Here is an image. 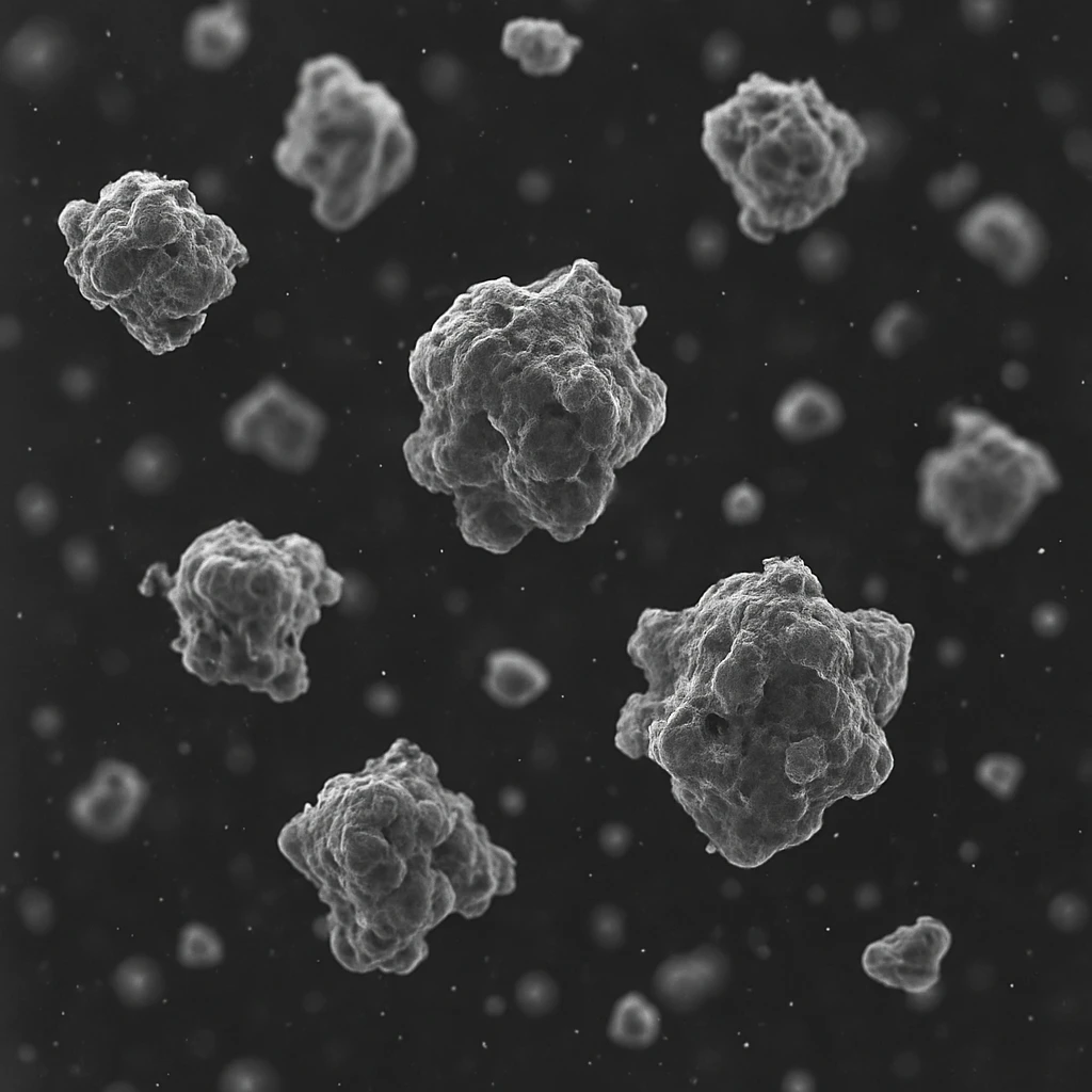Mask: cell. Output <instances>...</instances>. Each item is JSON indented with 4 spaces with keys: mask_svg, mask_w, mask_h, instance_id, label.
Wrapping results in <instances>:
<instances>
[{
    "mask_svg": "<svg viewBox=\"0 0 1092 1092\" xmlns=\"http://www.w3.org/2000/svg\"><path fill=\"white\" fill-rule=\"evenodd\" d=\"M711 599L651 617L631 654L653 682L647 748L677 801L713 851L755 868L881 781L885 663L855 619L817 597Z\"/></svg>",
    "mask_w": 1092,
    "mask_h": 1092,
    "instance_id": "1",
    "label": "cell"
},
{
    "mask_svg": "<svg viewBox=\"0 0 1092 1092\" xmlns=\"http://www.w3.org/2000/svg\"><path fill=\"white\" fill-rule=\"evenodd\" d=\"M343 587L308 537L270 539L246 521L223 524L189 547L170 592L183 663L209 682L247 684L263 656L302 658L304 632Z\"/></svg>",
    "mask_w": 1092,
    "mask_h": 1092,
    "instance_id": "2",
    "label": "cell"
},
{
    "mask_svg": "<svg viewBox=\"0 0 1092 1092\" xmlns=\"http://www.w3.org/2000/svg\"><path fill=\"white\" fill-rule=\"evenodd\" d=\"M702 146L757 242L810 224L844 196L868 143L862 125L813 79L756 71L703 116Z\"/></svg>",
    "mask_w": 1092,
    "mask_h": 1092,
    "instance_id": "3",
    "label": "cell"
},
{
    "mask_svg": "<svg viewBox=\"0 0 1092 1092\" xmlns=\"http://www.w3.org/2000/svg\"><path fill=\"white\" fill-rule=\"evenodd\" d=\"M303 80L282 162L317 190L325 222L347 226L388 191L387 158L405 124L385 92L340 60L314 63Z\"/></svg>",
    "mask_w": 1092,
    "mask_h": 1092,
    "instance_id": "4",
    "label": "cell"
},
{
    "mask_svg": "<svg viewBox=\"0 0 1092 1092\" xmlns=\"http://www.w3.org/2000/svg\"><path fill=\"white\" fill-rule=\"evenodd\" d=\"M960 237L976 258L1010 282H1023L1040 268L1045 240L1040 224L1021 204L992 198L963 219Z\"/></svg>",
    "mask_w": 1092,
    "mask_h": 1092,
    "instance_id": "5",
    "label": "cell"
},
{
    "mask_svg": "<svg viewBox=\"0 0 1092 1092\" xmlns=\"http://www.w3.org/2000/svg\"><path fill=\"white\" fill-rule=\"evenodd\" d=\"M951 945L947 926L920 916L912 926L870 943L862 956L865 973L885 986L914 995L926 994L940 981L941 961Z\"/></svg>",
    "mask_w": 1092,
    "mask_h": 1092,
    "instance_id": "6",
    "label": "cell"
},
{
    "mask_svg": "<svg viewBox=\"0 0 1092 1092\" xmlns=\"http://www.w3.org/2000/svg\"><path fill=\"white\" fill-rule=\"evenodd\" d=\"M456 525L471 546L507 553L536 528L504 480L455 492Z\"/></svg>",
    "mask_w": 1092,
    "mask_h": 1092,
    "instance_id": "7",
    "label": "cell"
},
{
    "mask_svg": "<svg viewBox=\"0 0 1092 1092\" xmlns=\"http://www.w3.org/2000/svg\"><path fill=\"white\" fill-rule=\"evenodd\" d=\"M146 794L143 778L131 767L107 761L92 782L76 792L70 810L75 821L100 838L123 834L138 814Z\"/></svg>",
    "mask_w": 1092,
    "mask_h": 1092,
    "instance_id": "8",
    "label": "cell"
},
{
    "mask_svg": "<svg viewBox=\"0 0 1092 1092\" xmlns=\"http://www.w3.org/2000/svg\"><path fill=\"white\" fill-rule=\"evenodd\" d=\"M450 881L455 896L454 912L467 918L482 915L496 896L513 892L515 876L503 854L476 845L452 847L435 861Z\"/></svg>",
    "mask_w": 1092,
    "mask_h": 1092,
    "instance_id": "9",
    "label": "cell"
},
{
    "mask_svg": "<svg viewBox=\"0 0 1092 1092\" xmlns=\"http://www.w3.org/2000/svg\"><path fill=\"white\" fill-rule=\"evenodd\" d=\"M845 420L839 396L825 384L803 379L790 384L772 411L775 431L794 444L808 443L836 432Z\"/></svg>",
    "mask_w": 1092,
    "mask_h": 1092,
    "instance_id": "10",
    "label": "cell"
},
{
    "mask_svg": "<svg viewBox=\"0 0 1092 1092\" xmlns=\"http://www.w3.org/2000/svg\"><path fill=\"white\" fill-rule=\"evenodd\" d=\"M581 46L582 39L567 33L560 21L527 16L508 21L501 37L502 51L534 76L563 73Z\"/></svg>",
    "mask_w": 1092,
    "mask_h": 1092,
    "instance_id": "11",
    "label": "cell"
},
{
    "mask_svg": "<svg viewBox=\"0 0 1092 1092\" xmlns=\"http://www.w3.org/2000/svg\"><path fill=\"white\" fill-rule=\"evenodd\" d=\"M711 956L696 952L665 961L655 976L658 994L676 1005L697 998L713 986L720 975V963Z\"/></svg>",
    "mask_w": 1092,
    "mask_h": 1092,
    "instance_id": "12",
    "label": "cell"
},
{
    "mask_svg": "<svg viewBox=\"0 0 1092 1092\" xmlns=\"http://www.w3.org/2000/svg\"><path fill=\"white\" fill-rule=\"evenodd\" d=\"M660 1027L658 1009L644 995L629 992L614 1003L607 1033L620 1046L644 1048L656 1041Z\"/></svg>",
    "mask_w": 1092,
    "mask_h": 1092,
    "instance_id": "13",
    "label": "cell"
},
{
    "mask_svg": "<svg viewBox=\"0 0 1092 1092\" xmlns=\"http://www.w3.org/2000/svg\"><path fill=\"white\" fill-rule=\"evenodd\" d=\"M848 245L831 229H817L806 236L798 247V264L804 275L817 283L837 278L848 262Z\"/></svg>",
    "mask_w": 1092,
    "mask_h": 1092,
    "instance_id": "14",
    "label": "cell"
},
{
    "mask_svg": "<svg viewBox=\"0 0 1092 1092\" xmlns=\"http://www.w3.org/2000/svg\"><path fill=\"white\" fill-rule=\"evenodd\" d=\"M544 678L545 673L537 662L519 652L500 651L491 657L489 679L495 690L500 688L496 691L500 697H507L513 685L511 701L528 700L533 695L528 685L535 689Z\"/></svg>",
    "mask_w": 1092,
    "mask_h": 1092,
    "instance_id": "15",
    "label": "cell"
},
{
    "mask_svg": "<svg viewBox=\"0 0 1092 1092\" xmlns=\"http://www.w3.org/2000/svg\"><path fill=\"white\" fill-rule=\"evenodd\" d=\"M112 982L118 997L133 1007L152 1003L163 987L158 965L143 956H134L122 962L113 974Z\"/></svg>",
    "mask_w": 1092,
    "mask_h": 1092,
    "instance_id": "16",
    "label": "cell"
},
{
    "mask_svg": "<svg viewBox=\"0 0 1092 1092\" xmlns=\"http://www.w3.org/2000/svg\"><path fill=\"white\" fill-rule=\"evenodd\" d=\"M729 237L724 225L713 218H700L689 227L686 247L693 263L702 269L718 267L725 258Z\"/></svg>",
    "mask_w": 1092,
    "mask_h": 1092,
    "instance_id": "17",
    "label": "cell"
},
{
    "mask_svg": "<svg viewBox=\"0 0 1092 1092\" xmlns=\"http://www.w3.org/2000/svg\"><path fill=\"white\" fill-rule=\"evenodd\" d=\"M743 44L739 35L727 28H719L707 35L701 49V65L707 77L724 80L736 73L743 59Z\"/></svg>",
    "mask_w": 1092,
    "mask_h": 1092,
    "instance_id": "18",
    "label": "cell"
},
{
    "mask_svg": "<svg viewBox=\"0 0 1092 1092\" xmlns=\"http://www.w3.org/2000/svg\"><path fill=\"white\" fill-rule=\"evenodd\" d=\"M223 956V947L213 930L199 922L187 925L179 934L178 959L189 967H204L216 964Z\"/></svg>",
    "mask_w": 1092,
    "mask_h": 1092,
    "instance_id": "19",
    "label": "cell"
},
{
    "mask_svg": "<svg viewBox=\"0 0 1092 1092\" xmlns=\"http://www.w3.org/2000/svg\"><path fill=\"white\" fill-rule=\"evenodd\" d=\"M559 999L555 980L543 971H530L519 978L515 986V1000L519 1009L530 1016L550 1012Z\"/></svg>",
    "mask_w": 1092,
    "mask_h": 1092,
    "instance_id": "20",
    "label": "cell"
},
{
    "mask_svg": "<svg viewBox=\"0 0 1092 1092\" xmlns=\"http://www.w3.org/2000/svg\"><path fill=\"white\" fill-rule=\"evenodd\" d=\"M126 478L136 488L155 491L162 488L173 477V464L161 453L134 451L126 461Z\"/></svg>",
    "mask_w": 1092,
    "mask_h": 1092,
    "instance_id": "21",
    "label": "cell"
},
{
    "mask_svg": "<svg viewBox=\"0 0 1092 1092\" xmlns=\"http://www.w3.org/2000/svg\"><path fill=\"white\" fill-rule=\"evenodd\" d=\"M721 510L724 518L732 525L752 524L764 513V493L750 482L736 483L725 492Z\"/></svg>",
    "mask_w": 1092,
    "mask_h": 1092,
    "instance_id": "22",
    "label": "cell"
},
{
    "mask_svg": "<svg viewBox=\"0 0 1092 1092\" xmlns=\"http://www.w3.org/2000/svg\"><path fill=\"white\" fill-rule=\"evenodd\" d=\"M16 508L20 520L34 531L49 529L57 518L53 496L41 486L25 487L18 494Z\"/></svg>",
    "mask_w": 1092,
    "mask_h": 1092,
    "instance_id": "23",
    "label": "cell"
},
{
    "mask_svg": "<svg viewBox=\"0 0 1092 1092\" xmlns=\"http://www.w3.org/2000/svg\"><path fill=\"white\" fill-rule=\"evenodd\" d=\"M976 174L971 167L960 166L945 175L937 176L930 188L933 199L943 206L962 200L975 187Z\"/></svg>",
    "mask_w": 1092,
    "mask_h": 1092,
    "instance_id": "24",
    "label": "cell"
},
{
    "mask_svg": "<svg viewBox=\"0 0 1092 1092\" xmlns=\"http://www.w3.org/2000/svg\"><path fill=\"white\" fill-rule=\"evenodd\" d=\"M21 918L31 931L44 933L53 921L52 901L44 892L36 888L25 889L18 899Z\"/></svg>",
    "mask_w": 1092,
    "mask_h": 1092,
    "instance_id": "25",
    "label": "cell"
},
{
    "mask_svg": "<svg viewBox=\"0 0 1092 1092\" xmlns=\"http://www.w3.org/2000/svg\"><path fill=\"white\" fill-rule=\"evenodd\" d=\"M591 931L593 937L605 948L619 946L624 937V918L622 912L613 905H600L592 914Z\"/></svg>",
    "mask_w": 1092,
    "mask_h": 1092,
    "instance_id": "26",
    "label": "cell"
},
{
    "mask_svg": "<svg viewBox=\"0 0 1092 1092\" xmlns=\"http://www.w3.org/2000/svg\"><path fill=\"white\" fill-rule=\"evenodd\" d=\"M427 954V945L422 933L404 941L389 957L382 960L378 967L386 971L405 974L411 971Z\"/></svg>",
    "mask_w": 1092,
    "mask_h": 1092,
    "instance_id": "27",
    "label": "cell"
},
{
    "mask_svg": "<svg viewBox=\"0 0 1092 1092\" xmlns=\"http://www.w3.org/2000/svg\"><path fill=\"white\" fill-rule=\"evenodd\" d=\"M303 659L286 663L264 688L278 700L294 697L303 687Z\"/></svg>",
    "mask_w": 1092,
    "mask_h": 1092,
    "instance_id": "28",
    "label": "cell"
},
{
    "mask_svg": "<svg viewBox=\"0 0 1092 1092\" xmlns=\"http://www.w3.org/2000/svg\"><path fill=\"white\" fill-rule=\"evenodd\" d=\"M332 946L337 959L348 968L364 971L358 946L350 929L335 924Z\"/></svg>",
    "mask_w": 1092,
    "mask_h": 1092,
    "instance_id": "29",
    "label": "cell"
},
{
    "mask_svg": "<svg viewBox=\"0 0 1092 1092\" xmlns=\"http://www.w3.org/2000/svg\"><path fill=\"white\" fill-rule=\"evenodd\" d=\"M861 25L862 18L858 11L849 4L834 6L828 16V26L831 33L840 39H847L855 35Z\"/></svg>",
    "mask_w": 1092,
    "mask_h": 1092,
    "instance_id": "30",
    "label": "cell"
},
{
    "mask_svg": "<svg viewBox=\"0 0 1092 1092\" xmlns=\"http://www.w3.org/2000/svg\"><path fill=\"white\" fill-rule=\"evenodd\" d=\"M65 564L77 578H86L96 567L93 549L84 543H75L66 547Z\"/></svg>",
    "mask_w": 1092,
    "mask_h": 1092,
    "instance_id": "31",
    "label": "cell"
},
{
    "mask_svg": "<svg viewBox=\"0 0 1092 1092\" xmlns=\"http://www.w3.org/2000/svg\"><path fill=\"white\" fill-rule=\"evenodd\" d=\"M677 356L686 363L694 360L698 354V342L690 335H682L677 338L675 343Z\"/></svg>",
    "mask_w": 1092,
    "mask_h": 1092,
    "instance_id": "32",
    "label": "cell"
}]
</instances>
